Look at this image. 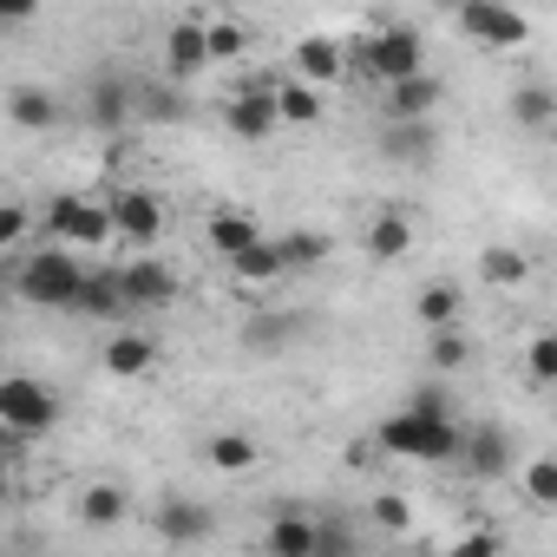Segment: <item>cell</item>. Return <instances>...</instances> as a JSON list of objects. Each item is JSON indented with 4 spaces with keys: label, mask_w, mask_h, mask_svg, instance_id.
Masks as SVG:
<instances>
[{
    "label": "cell",
    "mask_w": 557,
    "mask_h": 557,
    "mask_svg": "<svg viewBox=\"0 0 557 557\" xmlns=\"http://www.w3.org/2000/svg\"><path fill=\"white\" fill-rule=\"evenodd\" d=\"M459 420H453V407L440 400V387H426L413 407H400L394 420H381V446L387 453H400V459H453L459 453Z\"/></svg>",
    "instance_id": "obj_1"
},
{
    "label": "cell",
    "mask_w": 557,
    "mask_h": 557,
    "mask_svg": "<svg viewBox=\"0 0 557 557\" xmlns=\"http://www.w3.org/2000/svg\"><path fill=\"white\" fill-rule=\"evenodd\" d=\"M79 283H86V262L73 249H34L14 269V296L34 302V309H73L79 302Z\"/></svg>",
    "instance_id": "obj_2"
},
{
    "label": "cell",
    "mask_w": 557,
    "mask_h": 557,
    "mask_svg": "<svg viewBox=\"0 0 557 557\" xmlns=\"http://www.w3.org/2000/svg\"><path fill=\"white\" fill-rule=\"evenodd\" d=\"M0 426L14 440H40L60 426V394L34 374H0Z\"/></svg>",
    "instance_id": "obj_3"
},
{
    "label": "cell",
    "mask_w": 557,
    "mask_h": 557,
    "mask_svg": "<svg viewBox=\"0 0 557 557\" xmlns=\"http://www.w3.org/2000/svg\"><path fill=\"white\" fill-rule=\"evenodd\" d=\"M361 66H368L374 79H387V86L420 79V73H426V66H420V34H413V27H381V34L361 47Z\"/></svg>",
    "instance_id": "obj_4"
},
{
    "label": "cell",
    "mask_w": 557,
    "mask_h": 557,
    "mask_svg": "<svg viewBox=\"0 0 557 557\" xmlns=\"http://www.w3.org/2000/svg\"><path fill=\"white\" fill-rule=\"evenodd\" d=\"M47 230H53L60 243H79V249L112 243V216H106V203H86V197H73V190L47 203Z\"/></svg>",
    "instance_id": "obj_5"
},
{
    "label": "cell",
    "mask_w": 557,
    "mask_h": 557,
    "mask_svg": "<svg viewBox=\"0 0 557 557\" xmlns=\"http://www.w3.org/2000/svg\"><path fill=\"white\" fill-rule=\"evenodd\" d=\"M459 34H466V40H479V47H492V53H505V47H518V40L531 34V21H524L518 8H492V0H466V8H459Z\"/></svg>",
    "instance_id": "obj_6"
},
{
    "label": "cell",
    "mask_w": 557,
    "mask_h": 557,
    "mask_svg": "<svg viewBox=\"0 0 557 557\" xmlns=\"http://www.w3.org/2000/svg\"><path fill=\"white\" fill-rule=\"evenodd\" d=\"M106 216H112V236H125L132 249H151V243L164 236V203H158L151 190H119V197L106 203Z\"/></svg>",
    "instance_id": "obj_7"
},
{
    "label": "cell",
    "mask_w": 557,
    "mask_h": 557,
    "mask_svg": "<svg viewBox=\"0 0 557 557\" xmlns=\"http://www.w3.org/2000/svg\"><path fill=\"white\" fill-rule=\"evenodd\" d=\"M472 479H505L511 472V433L498 420H479L472 433H459V453H453Z\"/></svg>",
    "instance_id": "obj_8"
},
{
    "label": "cell",
    "mask_w": 557,
    "mask_h": 557,
    "mask_svg": "<svg viewBox=\"0 0 557 557\" xmlns=\"http://www.w3.org/2000/svg\"><path fill=\"white\" fill-rule=\"evenodd\" d=\"M119 296H125V315L164 309V302L177 296V275H171L164 262H125V269H119Z\"/></svg>",
    "instance_id": "obj_9"
},
{
    "label": "cell",
    "mask_w": 557,
    "mask_h": 557,
    "mask_svg": "<svg viewBox=\"0 0 557 557\" xmlns=\"http://www.w3.org/2000/svg\"><path fill=\"white\" fill-rule=\"evenodd\" d=\"M86 125L92 132H125L132 125V79L125 73H99L86 86Z\"/></svg>",
    "instance_id": "obj_10"
},
{
    "label": "cell",
    "mask_w": 557,
    "mask_h": 557,
    "mask_svg": "<svg viewBox=\"0 0 557 557\" xmlns=\"http://www.w3.org/2000/svg\"><path fill=\"white\" fill-rule=\"evenodd\" d=\"M151 524H158L164 544H203L210 524H216V511H210L203 498H164V505L151 511Z\"/></svg>",
    "instance_id": "obj_11"
},
{
    "label": "cell",
    "mask_w": 557,
    "mask_h": 557,
    "mask_svg": "<svg viewBox=\"0 0 557 557\" xmlns=\"http://www.w3.org/2000/svg\"><path fill=\"white\" fill-rule=\"evenodd\" d=\"M433 106H440V79L433 73H420V79H400V86H387V125H426L433 119Z\"/></svg>",
    "instance_id": "obj_12"
},
{
    "label": "cell",
    "mask_w": 557,
    "mask_h": 557,
    "mask_svg": "<svg viewBox=\"0 0 557 557\" xmlns=\"http://www.w3.org/2000/svg\"><path fill=\"white\" fill-rule=\"evenodd\" d=\"M223 125L236 132V138H269L275 132V99H269V86H249V92H236L230 106H223Z\"/></svg>",
    "instance_id": "obj_13"
},
{
    "label": "cell",
    "mask_w": 557,
    "mask_h": 557,
    "mask_svg": "<svg viewBox=\"0 0 557 557\" xmlns=\"http://www.w3.org/2000/svg\"><path fill=\"white\" fill-rule=\"evenodd\" d=\"M210 66V53H203V21H177L171 34H164V73L171 79H197Z\"/></svg>",
    "instance_id": "obj_14"
},
{
    "label": "cell",
    "mask_w": 557,
    "mask_h": 557,
    "mask_svg": "<svg viewBox=\"0 0 557 557\" xmlns=\"http://www.w3.org/2000/svg\"><path fill=\"white\" fill-rule=\"evenodd\" d=\"M73 315L86 322H119L125 315V296H119V269H86V283H79V302Z\"/></svg>",
    "instance_id": "obj_15"
},
{
    "label": "cell",
    "mask_w": 557,
    "mask_h": 557,
    "mask_svg": "<svg viewBox=\"0 0 557 557\" xmlns=\"http://www.w3.org/2000/svg\"><path fill=\"white\" fill-rule=\"evenodd\" d=\"M269 557H315V518L309 511H275L269 518Z\"/></svg>",
    "instance_id": "obj_16"
},
{
    "label": "cell",
    "mask_w": 557,
    "mask_h": 557,
    "mask_svg": "<svg viewBox=\"0 0 557 557\" xmlns=\"http://www.w3.org/2000/svg\"><path fill=\"white\" fill-rule=\"evenodd\" d=\"M151 361H158V342H151V335H138V329H125V335H112V342H106V368H112L119 381L151 374Z\"/></svg>",
    "instance_id": "obj_17"
},
{
    "label": "cell",
    "mask_w": 557,
    "mask_h": 557,
    "mask_svg": "<svg viewBox=\"0 0 557 557\" xmlns=\"http://www.w3.org/2000/svg\"><path fill=\"white\" fill-rule=\"evenodd\" d=\"M342 66H348V60H342V47H335V40H322V34H309V40L296 47V73H302V86H315V92H322L329 79H342Z\"/></svg>",
    "instance_id": "obj_18"
},
{
    "label": "cell",
    "mask_w": 557,
    "mask_h": 557,
    "mask_svg": "<svg viewBox=\"0 0 557 557\" xmlns=\"http://www.w3.org/2000/svg\"><path fill=\"white\" fill-rule=\"evenodd\" d=\"M413 249V223L400 216V210H374V223H368V256L374 262H400Z\"/></svg>",
    "instance_id": "obj_19"
},
{
    "label": "cell",
    "mask_w": 557,
    "mask_h": 557,
    "mask_svg": "<svg viewBox=\"0 0 557 557\" xmlns=\"http://www.w3.org/2000/svg\"><path fill=\"white\" fill-rule=\"evenodd\" d=\"M8 119H14L21 132H47V125L60 119V99H53L47 86H14V92H8Z\"/></svg>",
    "instance_id": "obj_20"
},
{
    "label": "cell",
    "mask_w": 557,
    "mask_h": 557,
    "mask_svg": "<svg viewBox=\"0 0 557 557\" xmlns=\"http://www.w3.org/2000/svg\"><path fill=\"white\" fill-rule=\"evenodd\" d=\"M125 511H132V498H125L119 485H86V492H79V524H92V531L125 524Z\"/></svg>",
    "instance_id": "obj_21"
},
{
    "label": "cell",
    "mask_w": 557,
    "mask_h": 557,
    "mask_svg": "<svg viewBox=\"0 0 557 557\" xmlns=\"http://www.w3.org/2000/svg\"><path fill=\"white\" fill-rule=\"evenodd\" d=\"M269 99H275V125H315V119H322V92H315V86H302V79L275 86Z\"/></svg>",
    "instance_id": "obj_22"
},
{
    "label": "cell",
    "mask_w": 557,
    "mask_h": 557,
    "mask_svg": "<svg viewBox=\"0 0 557 557\" xmlns=\"http://www.w3.org/2000/svg\"><path fill=\"white\" fill-rule=\"evenodd\" d=\"M249 243H256V216H249V210H216V216H210V249L243 256Z\"/></svg>",
    "instance_id": "obj_23"
},
{
    "label": "cell",
    "mask_w": 557,
    "mask_h": 557,
    "mask_svg": "<svg viewBox=\"0 0 557 557\" xmlns=\"http://www.w3.org/2000/svg\"><path fill=\"white\" fill-rule=\"evenodd\" d=\"M230 269H236V283H275V275H283V256H275V243H249L243 256H230Z\"/></svg>",
    "instance_id": "obj_24"
},
{
    "label": "cell",
    "mask_w": 557,
    "mask_h": 557,
    "mask_svg": "<svg viewBox=\"0 0 557 557\" xmlns=\"http://www.w3.org/2000/svg\"><path fill=\"white\" fill-rule=\"evenodd\" d=\"M329 236L322 230H296V236H283L275 243V256H283V269H315V262H329Z\"/></svg>",
    "instance_id": "obj_25"
},
{
    "label": "cell",
    "mask_w": 557,
    "mask_h": 557,
    "mask_svg": "<svg viewBox=\"0 0 557 557\" xmlns=\"http://www.w3.org/2000/svg\"><path fill=\"white\" fill-rule=\"evenodd\" d=\"M511 119L531 125V132H544V125L557 119V92H550V86H518V92H511Z\"/></svg>",
    "instance_id": "obj_26"
},
{
    "label": "cell",
    "mask_w": 557,
    "mask_h": 557,
    "mask_svg": "<svg viewBox=\"0 0 557 557\" xmlns=\"http://www.w3.org/2000/svg\"><path fill=\"white\" fill-rule=\"evenodd\" d=\"M387 158H400V164H426L433 158V125H387Z\"/></svg>",
    "instance_id": "obj_27"
},
{
    "label": "cell",
    "mask_w": 557,
    "mask_h": 557,
    "mask_svg": "<svg viewBox=\"0 0 557 557\" xmlns=\"http://www.w3.org/2000/svg\"><path fill=\"white\" fill-rule=\"evenodd\" d=\"M413 315H420L433 335H440V329H453V322H459V289H453V283H433V289H420Z\"/></svg>",
    "instance_id": "obj_28"
},
{
    "label": "cell",
    "mask_w": 557,
    "mask_h": 557,
    "mask_svg": "<svg viewBox=\"0 0 557 557\" xmlns=\"http://www.w3.org/2000/svg\"><path fill=\"white\" fill-rule=\"evenodd\" d=\"M210 466L216 472H249L256 466V440L249 433H216L210 440Z\"/></svg>",
    "instance_id": "obj_29"
},
{
    "label": "cell",
    "mask_w": 557,
    "mask_h": 557,
    "mask_svg": "<svg viewBox=\"0 0 557 557\" xmlns=\"http://www.w3.org/2000/svg\"><path fill=\"white\" fill-rule=\"evenodd\" d=\"M243 47H249L243 21H203V53L210 60H243Z\"/></svg>",
    "instance_id": "obj_30"
},
{
    "label": "cell",
    "mask_w": 557,
    "mask_h": 557,
    "mask_svg": "<svg viewBox=\"0 0 557 557\" xmlns=\"http://www.w3.org/2000/svg\"><path fill=\"white\" fill-rule=\"evenodd\" d=\"M524 269H531V262H524L518 249H505V243H492V249L479 256V275H485V283H524Z\"/></svg>",
    "instance_id": "obj_31"
},
{
    "label": "cell",
    "mask_w": 557,
    "mask_h": 557,
    "mask_svg": "<svg viewBox=\"0 0 557 557\" xmlns=\"http://www.w3.org/2000/svg\"><path fill=\"white\" fill-rule=\"evenodd\" d=\"M466 361H472L466 335H459V329H440V335H433V368H440V374H453V368H466Z\"/></svg>",
    "instance_id": "obj_32"
},
{
    "label": "cell",
    "mask_w": 557,
    "mask_h": 557,
    "mask_svg": "<svg viewBox=\"0 0 557 557\" xmlns=\"http://www.w3.org/2000/svg\"><path fill=\"white\" fill-rule=\"evenodd\" d=\"M524 492H531V505H557V459H531L524 466Z\"/></svg>",
    "instance_id": "obj_33"
},
{
    "label": "cell",
    "mask_w": 557,
    "mask_h": 557,
    "mask_svg": "<svg viewBox=\"0 0 557 557\" xmlns=\"http://www.w3.org/2000/svg\"><path fill=\"white\" fill-rule=\"evenodd\" d=\"M524 368H531V381H537V387H550V381H557V342H550V335H537V342H531V355H524Z\"/></svg>",
    "instance_id": "obj_34"
},
{
    "label": "cell",
    "mask_w": 557,
    "mask_h": 557,
    "mask_svg": "<svg viewBox=\"0 0 557 557\" xmlns=\"http://www.w3.org/2000/svg\"><path fill=\"white\" fill-rule=\"evenodd\" d=\"M27 230H34V210L27 203H0V249H14Z\"/></svg>",
    "instance_id": "obj_35"
},
{
    "label": "cell",
    "mask_w": 557,
    "mask_h": 557,
    "mask_svg": "<svg viewBox=\"0 0 557 557\" xmlns=\"http://www.w3.org/2000/svg\"><path fill=\"white\" fill-rule=\"evenodd\" d=\"M374 518H381L387 531H400V524H413V505H407V498H394V492H381V498H374Z\"/></svg>",
    "instance_id": "obj_36"
},
{
    "label": "cell",
    "mask_w": 557,
    "mask_h": 557,
    "mask_svg": "<svg viewBox=\"0 0 557 557\" xmlns=\"http://www.w3.org/2000/svg\"><path fill=\"white\" fill-rule=\"evenodd\" d=\"M446 557H498V531H472V537H459Z\"/></svg>",
    "instance_id": "obj_37"
},
{
    "label": "cell",
    "mask_w": 557,
    "mask_h": 557,
    "mask_svg": "<svg viewBox=\"0 0 557 557\" xmlns=\"http://www.w3.org/2000/svg\"><path fill=\"white\" fill-rule=\"evenodd\" d=\"M289 329H296V322H275V315H262V322H249V335H243V342H249V348H269V342H283Z\"/></svg>",
    "instance_id": "obj_38"
},
{
    "label": "cell",
    "mask_w": 557,
    "mask_h": 557,
    "mask_svg": "<svg viewBox=\"0 0 557 557\" xmlns=\"http://www.w3.org/2000/svg\"><path fill=\"white\" fill-rule=\"evenodd\" d=\"M34 21V0H0V27H21Z\"/></svg>",
    "instance_id": "obj_39"
},
{
    "label": "cell",
    "mask_w": 557,
    "mask_h": 557,
    "mask_svg": "<svg viewBox=\"0 0 557 557\" xmlns=\"http://www.w3.org/2000/svg\"><path fill=\"white\" fill-rule=\"evenodd\" d=\"M14 453H21V440H14L8 426H0V459H8V466H14Z\"/></svg>",
    "instance_id": "obj_40"
},
{
    "label": "cell",
    "mask_w": 557,
    "mask_h": 557,
    "mask_svg": "<svg viewBox=\"0 0 557 557\" xmlns=\"http://www.w3.org/2000/svg\"><path fill=\"white\" fill-rule=\"evenodd\" d=\"M8 296H14V269H8V262H0V302H8Z\"/></svg>",
    "instance_id": "obj_41"
},
{
    "label": "cell",
    "mask_w": 557,
    "mask_h": 557,
    "mask_svg": "<svg viewBox=\"0 0 557 557\" xmlns=\"http://www.w3.org/2000/svg\"><path fill=\"white\" fill-rule=\"evenodd\" d=\"M8 485H14V466H8V459H0V498H8Z\"/></svg>",
    "instance_id": "obj_42"
}]
</instances>
